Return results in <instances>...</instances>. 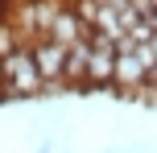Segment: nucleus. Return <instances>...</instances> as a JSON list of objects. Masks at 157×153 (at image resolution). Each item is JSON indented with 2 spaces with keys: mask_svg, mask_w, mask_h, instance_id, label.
<instances>
[{
  "mask_svg": "<svg viewBox=\"0 0 157 153\" xmlns=\"http://www.w3.org/2000/svg\"><path fill=\"white\" fill-rule=\"evenodd\" d=\"M13 8H17V0H0V21H8V17H13Z\"/></svg>",
  "mask_w": 157,
  "mask_h": 153,
  "instance_id": "423d86ee",
  "label": "nucleus"
},
{
  "mask_svg": "<svg viewBox=\"0 0 157 153\" xmlns=\"http://www.w3.org/2000/svg\"><path fill=\"white\" fill-rule=\"evenodd\" d=\"M50 37L62 41V46H75V41H83V37H87V25H83V17H78L71 4H58L54 21H50Z\"/></svg>",
  "mask_w": 157,
  "mask_h": 153,
  "instance_id": "7ed1b4c3",
  "label": "nucleus"
},
{
  "mask_svg": "<svg viewBox=\"0 0 157 153\" xmlns=\"http://www.w3.org/2000/svg\"><path fill=\"white\" fill-rule=\"evenodd\" d=\"M46 95V79L37 71L33 46L21 41L17 50H8L0 58V104H29V99Z\"/></svg>",
  "mask_w": 157,
  "mask_h": 153,
  "instance_id": "f257e3e1",
  "label": "nucleus"
},
{
  "mask_svg": "<svg viewBox=\"0 0 157 153\" xmlns=\"http://www.w3.org/2000/svg\"><path fill=\"white\" fill-rule=\"evenodd\" d=\"M149 21H153V29H157V8H153V13H149Z\"/></svg>",
  "mask_w": 157,
  "mask_h": 153,
  "instance_id": "0eeeda50",
  "label": "nucleus"
},
{
  "mask_svg": "<svg viewBox=\"0 0 157 153\" xmlns=\"http://www.w3.org/2000/svg\"><path fill=\"white\" fill-rule=\"evenodd\" d=\"M66 50L71 46H62L54 37H37L33 41V58H37V71L46 79V95L50 91H66Z\"/></svg>",
  "mask_w": 157,
  "mask_h": 153,
  "instance_id": "f03ea898",
  "label": "nucleus"
},
{
  "mask_svg": "<svg viewBox=\"0 0 157 153\" xmlns=\"http://www.w3.org/2000/svg\"><path fill=\"white\" fill-rule=\"evenodd\" d=\"M17 46H21V33H17L13 17H8V21H0V58H4L8 50H17Z\"/></svg>",
  "mask_w": 157,
  "mask_h": 153,
  "instance_id": "39448f33",
  "label": "nucleus"
},
{
  "mask_svg": "<svg viewBox=\"0 0 157 153\" xmlns=\"http://www.w3.org/2000/svg\"><path fill=\"white\" fill-rule=\"evenodd\" d=\"M91 29H99V33H108L112 41H120L124 37V25H120V13L112 4H99V13H95V21H91Z\"/></svg>",
  "mask_w": 157,
  "mask_h": 153,
  "instance_id": "20e7f679",
  "label": "nucleus"
}]
</instances>
